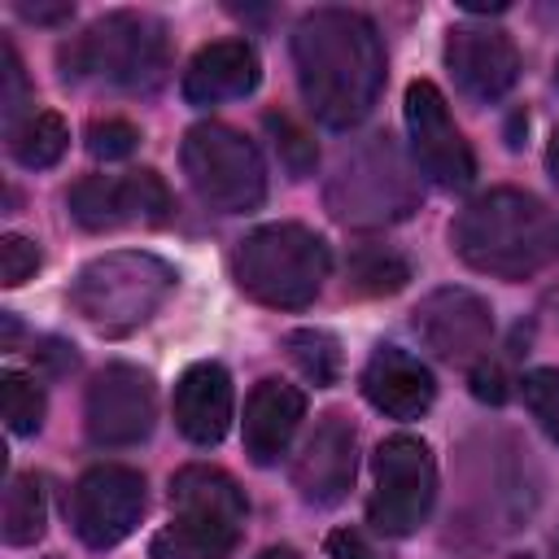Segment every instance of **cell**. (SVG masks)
I'll return each instance as SVG.
<instances>
[{
  "instance_id": "obj_28",
  "label": "cell",
  "mask_w": 559,
  "mask_h": 559,
  "mask_svg": "<svg viewBox=\"0 0 559 559\" xmlns=\"http://www.w3.org/2000/svg\"><path fill=\"white\" fill-rule=\"evenodd\" d=\"M135 144H140V131H135L127 118H96V122L87 127V153H92V157L118 162V157H127Z\"/></svg>"
},
{
  "instance_id": "obj_8",
  "label": "cell",
  "mask_w": 559,
  "mask_h": 559,
  "mask_svg": "<svg viewBox=\"0 0 559 559\" xmlns=\"http://www.w3.org/2000/svg\"><path fill=\"white\" fill-rule=\"evenodd\" d=\"M371 476L376 489L367 498V520L384 533V537H406L415 533L437 498V463L428 441L411 437V432H393L376 445L371 459Z\"/></svg>"
},
{
  "instance_id": "obj_39",
  "label": "cell",
  "mask_w": 559,
  "mask_h": 559,
  "mask_svg": "<svg viewBox=\"0 0 559 559\" xmlns=\"http://www.w3.org/2000/svg\"><path fill=\"white\" fill-rule=\"evenodd\" d=\"M52 559H57V555H52Z\"/></svg>"
},
{
  "instance_id": "obj_19",
  "label": "cell",
  "mask_w": 559,
  "mask_h": 559,
  "mask_svg": "<svg viewBox=\"0 0 559 559\" xmlns=\"http://www.w3.org/2000/svg\"><path fill=\"white\" fill-rule=\"evenodd\" d=\"M262 66L258 52L245 39H214L205 44L188 70H183V100L188 105H223V100H240L258 87Z\"/></svg>"
},
{
  "instance_id": "obj_4",
  "label": "cell",
  "mask_w": 559,
  "mask_h": 559,
  "mask_svg": "<svg viewBox=\"0 0 559 559\" xmlns=\"http://www.w3.org/2000/svg\"><path fill=\"white\" fill-rule=\"evenodd\" d=\"M328 271H332L328 240L301 223L253 227L231 253V275L240 284V293L271 310L310 306L319 297Z\"/></svg>"
},
{
  "instance_id": "obj_21",
  "label": "cell",
  "mask_w": 559,
  "mask_h": 559,
  "mask_svg": "<svg viewBox=\"0 0 559 559\" xmlns=\"http://www.w3.org/2000/svg\"><path fill=\"white\" fill-rule=\"evenodd\" d=\"M48 528V502H44V485L39 476L22 472L9 480L4 489V511H0V533L9 546H35Z\"/></svg>"
},
{
  "instance_id": "obj_20",
  "label": "cell",
  "mask_w": 559,
  "mask_h": 559,
  "mask_svg": "<svg viewBox=\"0 0 559 559\" xmlns=\"http://www.w3.org/2000/svg\"><path fill=\"white\" fill-rule=\"evenodd\" d=\"M301 415H306V393L297 384H284V380L253 384V393L245 402V454L258 467L280 463Z\"/></svg>"
},
{
  "instance_id": "obj_2",
  "label": "cell",
  "mask_w": 559,
  "mask_h": 559,
  "mask_svg": "<svg viewBox=\"0 0 559 559\" xmlns=\"http://www.w3.org/2000/svg\"><path fill=\"white\" fill-rule=\"evenodd\" d=\"M454 253L498 280H528L559 262V210L524 188H489L450 223Z\"/></svg>"
},
{
  "instance_id": "obj_18",
  "label": "cell",
  "mask_w": 559,
  "mask_h": 559,
  "mask_svg": "<svg viewBox=\"0 0 559 559\" xmlns=\"http://www.w3.org/2000/svg\"><path fill=\"white\" fill-rule=\"evenodd\" d=\"M362 397L389 419H419L437 397V380L415 354L380 345L362 367Z\"/></svg>"
},
{
  "instance_id": "obj_3",
  "label": "cell",
  "mask_w": 559,
  "mask_h": 559,
  "mask_svg": "<svg viewBox=\"0 0 559 559\" xmlns=\"http://www.w3.org/2000/svg\"><path fill=\"white\" fill-rule=\"evenodd\" d=\"M170 511L175 520L148 542L153 559H227L240 546L249 502L223 467L192 463L170 476Z\"/></svg>"
},
{
  "instance_id": "obj_22",
  "label": "cell",
  "mask_w": 559,
  "mask_h": 559,
  "mask_svg": "<svg viewBox=\"0 0 559 559\" xmlns=\"http://www.w3.org/2000/svg\"><path fill=\"white\" fill-rule=\"evenodd\" d=\"M284 354H288V362H293L314 389H328V384L341 380L345 354H341V341H336L332 332H323V328H293V332L284 336Z\"/></svg>"
},
{
  "instance_id": "obj_30",
  "label": "cell",
  "mask_w": 559,
  "mask_h": 559,
  "mask_svg": "<svg viewBox=\"0 0 559 559\" xmlns=\"http://www.w3.org/2000/svg\"><path fill=\"white\" fill-rule=\"evenodd\" d=\"M266 127L275 131V144H280V153L288 157V170H293V179H301L310 166H314V144L306 140V131H297L288 118H275V114H266Z\"/></svg>"
},
{
  "instance_id": "obj_10",
  "label": "cell",
  "mask_w": 559,
  "mask_h": 559,
  "mask_svg": "<svg viewBox=\"0 0 559 559\" xmlns=\"http://www.w3.org/2000/svg\"><path fill=\"white\" fill-rule=\"evenodd\" d=\"M70 218L83 231H118V227H162L170 218V192L157 170L127 175H87L66 197Z\"/></svg>"
},
{
  "instance_id": "obj_32",
  "label": "cell",
  "mask_w": 559,
  "mask_h": 559,
  "mask_svg": "<svg viewBox=\"0 0 559 559\" xmlns=\"http://www.w3.org/2000/svg\"><path fill=\"white\" fill-rule=\"evenodd\" d=\"M328 559H376L371 546L362 542V533L354 528H332L328 533Z\"/></svg>"
},
{
  "instance_id": "obj_9",
  "label": "cell",
  "mask_w": 559,
  "mask_h": 559,
  "mask_svg": "<svg viewBox=\"0 0 559 559\" xmlns=\"http://www.w3.org/2000/svg\"><path fill=\"white\" fill-rule=\"evenodd\" d=\"M153 419H157V389L144 367L109 362L92 376L87 402H83V428L92 445H105V450L140 445L153 432Z\"/></svg>"
},
{
  "instance_id": "obj_11",
  "label": "cell",
  "mask_w": 559,
  "mask_h": 559,
  "mask_svg": "<svg viewBox=\"0 0 559 559\" xmlns=\"http://www.w3.org/2000/svg\"><path fill=\"white\" fill-rule=\"evenodd\" d=\"M144 507H148L144 476L122 463H100L79 476V485L70 493V524L83 546L109 550L135 533Z\"/></svg>"
},
{
  "instance_id": "obj_38",
  "label": "cell",
  "mask_w": 559,
  "mask_h": 559,
  "mask_svg": "<svg viewBox=\"0 0 559 559\" xmlns=\"http://www.w3.org/2000/svg\"><path fill=\"white\" fill-rule=\"evenodd\" d=\"M555 83H559V70H555Z\"/></svg>"
},
{
  "instance_id": "obj_31",
  "label": "cell",
  "mask_w": 559,
  "mask_h": 559,
  "mask_svg": "<svg viewBox=\"0 0 559 559\" xmlns=\"http://www.w3.org/2000/svg\"><path fill=\"white\" fill-rule=\"evenodd\" d=\"M472 393L480 397V402H507V376H502V367L498 362H476L472 367Z\"/></svg>"
},
{
  "instance_id": "obj_23",
  "label": "cell",
  "mask_w": 559,
  "mask_h": 559,
  "mask_svg": "<svg viewBox=\"0 0 559 559\" xmlns=\"http://www.w3.org/2000/svg\"><path fill=\"white\" fill-rule=\"evenodd\" d=\"M66 144H70L66 118L52 114V109L26 114V122L9 135V148H13V157H17L26 170H48V166H57L61 153H66Z\"/></svg>"
},
{
  "instance_id": "obj_15",
  "label": "cell",
  "mask_w": 559,
  "mask_h": 559,
  "mask_svg": "<svg viewBox=\"0 0 559 559\" xmlns=\"http://www.w3.org/2000/svg\"><path fill=\"white\" fill-rule=\"evenodd\" d=\"M358 472V428L345 411L319 415L314 432L306 437L297 463H293V485L301 502L310 507H336L354 489Z\"/></svg>"
},
{
  "instance_id": "obj_34",
  "label": "cell",
  "mask_w": 559,
  "mask_h": 559,
  "mask_svg": "<svg viewBox=\"0 0 559 559\" xmlns=\"http://www.w3.org/2000/svg\"><path fill=\"white\" fill-rule=\"evenodd\" d=\"M546 166H550V179L559 183V127H555V135H550V148H546Z\"/></svg>"
},
{
  "instance_id": "obj_14",
  "label": "cell",
  "mask_w": 559,
  "mask_h": 559,
  "mask_svg": "<svg viewBox=\"0 0 559 559\" xmlns=\"http://www.w3.org/2000/svg\"><path fill=\"white\" fill-rule=\"evenodd\" d=\"M445 66L463 96L493 105L502 100L520 79V52L507 31L489 22H463L445 35Z\"/></svg>"
},
{
  "instance_id": "obj_27",
  "label": "cell",
  "mask_w": 559,
  "mask_h": 559,
  "mask_svg": "<svg viewBox=\"0 0 559 559\" xmlns=\"http://www.w3.org/2000/svg\"><path fill=\"white\" fill-rule=\"evenodd\" d=\"M0 105H4V131L13 135L26 118H22V105H26V74H22V61L13 52V44L4 39L0 44Z\"/></svg>"
},
{
  "instance_id": "obj_13",
  "label": "cell",
  "mask_w": 559,
  "mask_h": 559,
  "mask_svg": "<svg viewBox=\"0 0 559 559\" xmlns=\"http://www.w3.org/2000/svg\"><path fill=\"white\" fill-rule=\"evenodd\" d=\"M328 201L341 223H380V218L411 214L415 192H411L397 157L389 153V144H371L354 162L341 166Z\"/></svg>"
},
{
  "instance_id": "obj_5",
  "label": "cell",
  "mask_w": 559,
  "mask_h": 559,
  "mask_svg": "<svg viewBox=\"0 0 559 559\" xmlns=\"http://www.w3.org/2000/svg\"><path fill=\"white\" fill-rule=\"evenodd\" d=\"M66 83L153 87L166 74V31L148 13H105L57 52Z\"/></svg>"
},
{
  "instance_id": "obj_37",
  "label": "cell",
  "mask_w": 559,
  "mask_h": 559,
  "mask_svg": "<svg viewBox=\"0 0 559 559\" xmlns=\"http://www.w3.org/2000/svg\"><path fill=\"white\" fill-rule=\"evenodd\" d=\"M511 559H533V555H511Z\"/></svg>"
},
{
  "instance_id": "obj_16",
  "label": "cell",
  "mask_w": 559,
  "mask_h": 559,
  "mask_svg": "<svg viewBox=\"0 0 559 559\" xmlns=\"http://www.w3.org/2000/svg\"><path fill=\"white\" fill-rule=\"evenodd\" d=\"M411 323H415L419 341L445 362L476 358L493 336V310L472 288H437V293H428L415 306Z\"/></svg>"
},
{
  "instance_id": "obj_35",
  "label": "cell",
  "mask_w": 559,
  "mask_h": 559,
  "mask_svg": "<svg viewBox=\"0 0 559 559\" xmlns=\"http://www.w3.org/2000/svg\"><path fill=\"white\" fill-rule=\"evenodd\" d=\"M253 559H301L293 546H266L262 555H253Z\"/></svg>"
},
{
  "instance_id": "obj_25",
  "label": "cell",
  "mask_w": 559,
  "mask_h": 559,
  "mask_svg": "<svg viewBox=\"0 0 559 559\" xmlns=\"http://www.w3.org/2000/svg\"><path fill=\"white\" fill-rule=\"evenodd\" d=\"M0 411L13 437H31L44 424V389L22 376V371H4L0 376Z\"/></svg>"
},
{
  "instance_id": "obj_33",
  "label": "cell",
  "mask_w": 559,
  "mask_h": 559,
  "mask_svg": "<svg viewBox=\"0 0 559 559\" xmlns=\"http://www.w3.org/2000/svg\"><path fill=\"white\" fill-rule=\"evenodd\" d=\"M70 13V4H61V9H31V4H22V17H35V22H52V17H66Z\"/></svg>"
},
{
  "instance_id": "obj_7",
  "label": "cell",
  "mask_w": 559,
  "mask_h": 559,
  "mask_svg": "<svg viewBox=\"0 0 559 559\" xmlns=\"http://www.w3.org/2000/svg\"><path fill=\"white\" fill-rule=\"evenodd\" d=\"M179 162L201 201L223 214H249L266 201V166L253 140L227 122H197L179 144Z\"/></svg>"
},
{
  "instance_id": "obj_29",
  "label": "cell",
  "mask_w": 559,
  "mask_h": 559,
  "mask_svg": "<svg viewBox=\"0 0 559 559\" xmlns=\"http://www.w3.org/2000/svg\"><path fill=\"white\" fill-rule=\"evenodd\" d=\"M35 271H39V245L26 240V236H17V231L0 236V284L4 288H17Z\"/></svg>"
},
{
  "instance_id": "obj_36",
  "label": "cell",
  "mask_w": 559,
  "mask_h": 559,
  "mask_svg": "<svg viewBox=\"0 0 559 559\" xmlns=\"http://www.w3.org/2000/svg\"><path fill=\"white\" fill-rule=\"evenodd\" d=\"M13 336H17V323L13 314H4V349H13Z\"/></svg>"
},
{
  "instance_id": "obj_17",
  "label": "cell",
  "mask_w": 559,
  "mask_h": 559,
  "mask_svg": "<svg viewBox=\"0 0 559 559\" xmlns=\"http://www.w3.org/2000/svg\"><path fill=\"white\" fill-rule=\"evenodd\" d=\"M231 376L223 362H192L175 380V428L192 445H218L231 428Z\"/></svg>"
},
{
  "instance_id": "obj_6",
  "label": "cell",
  "mask_w": 559,
  "mask_h": 559,
  "mask_svg": "<svg viewBox=\"0 0 559 559\" xmlns=\"http://www.w3.org/2000/svg\"><path fill=\"white\" fill-rule=\"evenodd\" d=\"M175 288V266L140 253V249H118L96 262H87L70 288V306L105 336H122L140 328Z\"/></svg>"
},
{
  "instance_id": "obj_26",
  "label": "cell",
  "mask_w": 559,
  "mask_h": 559,
  "mask_svg": "<svg viewBox=\"0 0 559 559\" xmlns=\"http://www.w3.org/2000/svg\"><path fill=\"white\" fill-rule=\"evenodd\" d=\"M520 393H524V406L528 415L546 428L550 441H559V367H537L520 380Z\"/></svg>"
},
{
  "instance_id": "obj_1",
  "label": "cell",
  "mask_w": 559,
  "mask_h": 559,
  "mask_svg": "<svg viewBox=\"0 0 559 559\" xmlns=\"http://www.w3.org/2000/svg\"><path fill=\"white\" fill-rule=\"evenodd\" d=\"M293 66L306 109L323 127H354L384 87V48L354 9H314L293 31Z\"/></svg>"
},
{
  "instance_id": "obj_24",
  "label": "cell",
  "mask_w": 559,
  "mask_h": 559,
  "mask_svg": "<svg viewBox=\"0 0 559 559\" xmlns=\"http://www.w3.org/2000/svg\"><path fill=\"white\" fill-rule=\"evenodd\" d=\"M406 280H411V262L393 249L371 245V249H358L349 258V284L345 288L354 297H384V293L406 288Z\"/></svg>"
},
{
  "instance_id": "obj_12",
  "label": "cell",
  "mask_w": 559,
  "mask_h": 559,
  "mask_svg": "<svg viewBox=\"0 0 559 559\" xmlns=\"http://www.w3.org/2000/svg\"><path fill=\"white\" fill-rule=\"evenodd\" d=\"M402 109H406L411 153H415V166L424 170V179L445 188V192L467 188L476 179V157H472V144L463 140V131L454 127L441 87L428 83V79H415L406 87Z\"/></svg>"
}]
</instances>
